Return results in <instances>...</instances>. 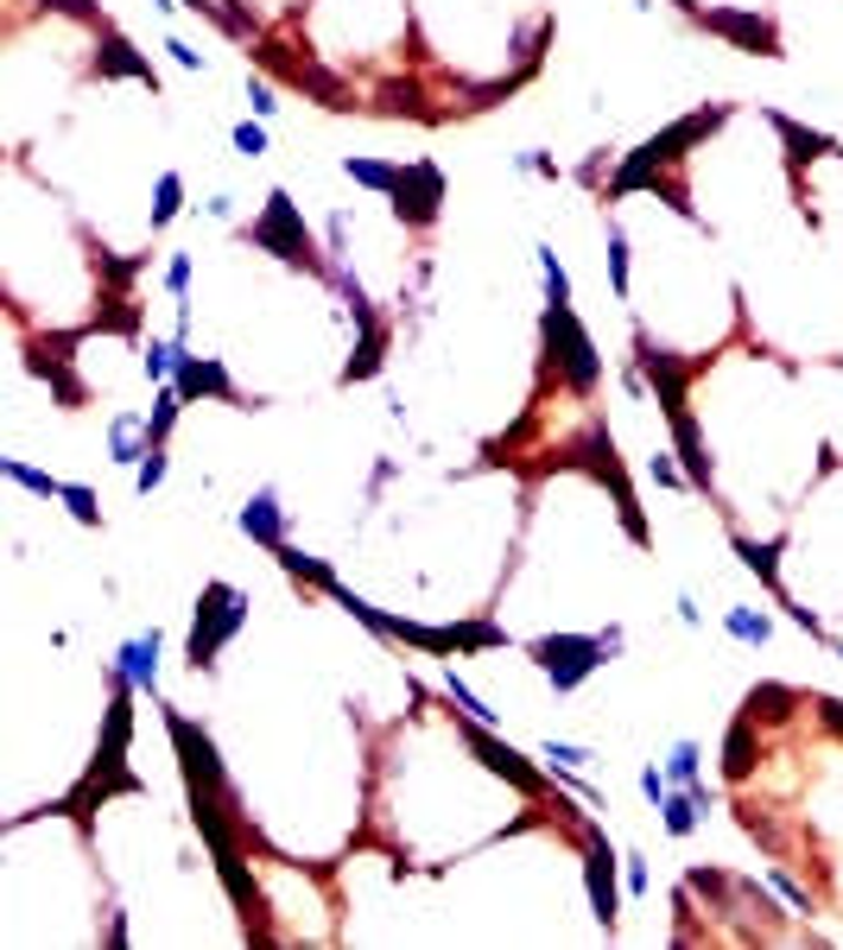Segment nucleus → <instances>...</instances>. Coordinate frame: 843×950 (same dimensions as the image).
I'll return each instance as SVG.
<instances>
[{
  "label": "nucleus",
  "mask_w": 843,
  "mask_h": 950,
  "mask_svg": "<svg viewBox=\"0 0 843 950\" xmlns=\"http://www.w3.org/2000/svg\"><path fill=\"white\" fill-rule=\"evenodd\" d=\"M286 520H292V507H279V488H273V482H267V488H254L247 507L235 513V526L254 538V545H267V552L286 545Z\"/></svg>",
  "instance_id": "1"
},
{
  "label": "nucleus",
  "mask_w": 843,
  "mask_h": 950,
  "mask_svg": "<svg viewBox=\"0 0 843 950\" xmlns=\"http://www.w3.org/2000/svg\"><path fill=\"white\" fill-rule=\"evenodd\" d=\"M159 653H165V640H159V627H140L134 640H120V672L134 679L140 697H159Z\"/></svg>",
  "instance_id": "2"
},
{
  "label": "nucleus",
  "mask_w": 843,
  "mask_h": 950,
  "mask_svg": "<svg viewBox=\"0 0 843 950\" xmlns=\"http://www.w3.org/2000/svg\"><path fill=\"white\" fill-rule=\"evenodd\" d=\"M704 818H711V811H704V804L692 799V786H672V792L660 799V831H666V836H679V843H685V836H692L697 824H704Z\"/></svg>",
  "instance_id": "3"
},
{
  "label": "nucleus",
  "mask_w": 843,
  "mask_h": 950,
  "mask_svg": "<svg viewBox=\"0 0 843 950\" xmlns=\"http://www.w3.org/2000/svg\"><path fill=\"white\" fill-rule=\"evenodd\" d=\"M178 209H184V172H159V178H152V204H147V235L172 229Z\"/></svg>",
  "instance_id": "4"
},
{
  "label": "nucleus",
  "mask_w": 843,
  "mask_h": 950,
  "mask_svg": "<svg viewBox=\"0 0 843 950\" xmlns=\"http://www.w3.org/2000/svg\"><path fill=\"white\" fill-rule=\"evenodd\" d=\"M723 627H729L742 647H767V640H774V615H761L754 602H729V609H723Z\"/></svg>",
  "instance_id": "5"
},
{
  "label": "nucleus",
  "mask_w": 843,
  "mask_h": 950,
  "mask_svg": "<svg viewBox=\"0 0 843 950\" xmlns=\"http://www.w3.org/2000/svg\"><path fill=\"white\" fill-rule=\"evenodd\" d=\"M666 779H672V786H692V779H704V748H697L692 735H679V742L666 748Z\"/></svg>",
  "instance_id": "6"
},
{
  "label": "nucleus",
  "mask_w": 843,
  "mask_h": 950,
  "mask_svg": "<svg viewBox=\"0 0 843 950\" xmlns=\"http://www.w3.org/2000/svg\"><path fill=\"white\" fill-rule=\"evenodd\" d=\"M165 475H172V450H165V444H152V450H147V463L134 470V495H152V488H159Z\"/></svg>",
  "instance_id": "7"
},
{
  "label": "nucleus",
  "mask_w": 843,
  "mask_h": 950,
  "mask_svg": "<svg viewBox=\"0 0 843 950\" xmlns=\"http://www.w3.org/2000/svg\"><path fill=\"white\" fill-rule=\"evenodd\" d=\"M622 881H628L634 900H647V893H654V868H647V856H640V849H628V856H622Z\"/></svg>",
  "instance_id": "8"
},
{
  "label": "nucleus",
  "mask_w": 843,
  "mask_h": 950,
  "mask_svg": "<svg viewBox=\"0 0 843 950\" xmlns=\"http://www.w3.org/2000/svg\"><path fill=\"white\" fill-rule=\"evenodd\" d=\"M241 95H247V108H254L261 120H273V115H279V95H273V83H267V77H247V83H241Z\"/></svg>",
  "instance_id": "9"
},
{
  "label": "nucleus",
  "mask_w": 843,
  "mask_h": 950,
  "mask_svg": "<svg viewBox=\"0 0 843 950\" xmlns=\"http://www.w3.org/2000/svg\"><path fill=\"white\" fill-rule=\"evenodd\" d=\"M235 152H241V159H267V127H261V120H241V127H235Z\"/></svg>",
  "instance_id": "10"
},
{
  "label": "nucleus",
  "mask_w": 843,
  "mask_h": 950,
  "mask_svg": "<svg viewBox=\"0 0 843 950\" xmlns=\"http://www.w3.org/2000/svg\"><path fill=\"white\" fill-rule=\"evenodd\" d=\"M165 51H172V63H178V70H204V51H190V45H184V38H172V45H165Z\"/></svg>",
  "instance_id": "11"
},
{
  "label": "nucleus",
  "mask_w": 843,
  "mask_h": 950,
  "mask_svg": "<svg viewBox=\"0 0 843 950\" xmlns=\"http://www.w3.org/2000/svg\"><path fill=\"white\" fill-rule=\"evenodd\" d=\"M672 609H679V622H685V627H704V609H697V595H679Z\"/></svg>",
  "instance_id": "12"
},
{
  "label": "nucleus",
  "mask_w": 843,
  "mask_h": 950,
  "mask_svg": "<svg viewBox=\"0 0 843 950\" xmlns=\"http://www.w3.org/2000/svg\"><path fill=\"white\" fill-rule=\"evenodd\" d=\"M152 7H159V13H178V0H152Z\"/></svg>",
  "instance_id": "13"
}]
</instances>
